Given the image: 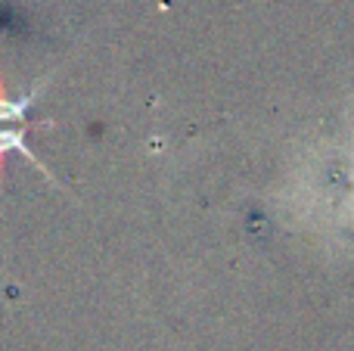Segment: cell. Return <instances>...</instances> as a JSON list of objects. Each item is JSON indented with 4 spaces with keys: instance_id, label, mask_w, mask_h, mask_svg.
Listing matches in <instances>:
<instances>
[{
    "instance_id": "cell-1",
    "label": "cell",
    "mask_w": 354,
    "mask_h": 351,
    "mask_svg": "<svg viewBox=\"0 0 354 351\" xmlns=\"http://www.w3.org/2000/svg\"><path fill=\"white\" fill-rule=\"evenodd\" d=\"M31 124H22V128H0V159H3L6 153H22L25 159L31 162V165L37 168L41 174H47L50 180H53V174H50V168L44 165V162H37V155L28 149V143H25V131H28Z\"/></svg>"
},
{
    "instance_id": "cell-2",
    "label": "cell",
    "mask_w": 354,
    "mask_h": 351,
    "mask_svg": "<svg viewBox=\"0 0 354 351\" xmlns=\"http://www.w3.org/2000/svg\"><path fill=\"white\" fill-rule=\"evenodd\" d=\"M41 91H44V84L31 87L22 99H10L3 91H0V124H16V122L25 124V115H28V109L35 106V99L41 97Z\"/></svg>"
}]
</instances>
